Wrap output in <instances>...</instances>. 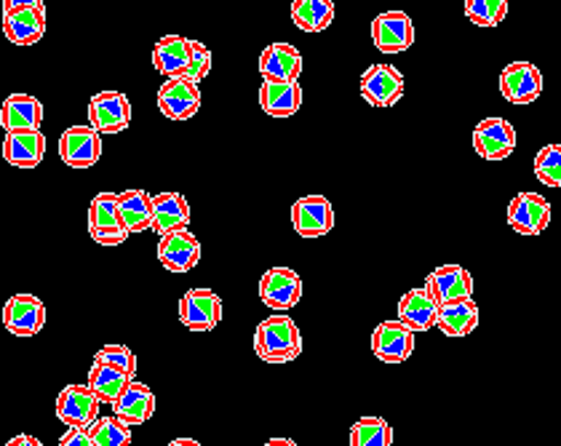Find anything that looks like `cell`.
I'll return each instance as SVG.
<instances>
[{
    "instance_id": "obj_1",
    "label": "cell",
    "mask_w": 561,
    "mask_h": 446,
    "mask_svg": "<svg viewBox=\"0 0 561 446\" xmlns=\"http://www.w3.org/2000/svg\"><path fill=\"white\" fill-rule=\"evenodd\" d=\"M254 353L265 364H289L300 358L302 334L297 323L284 313L267 316L254 329Z\"/></svg>"
},
{
    "instance_id": "obj_2",
    "label": "cell",
    "mask_w": 561,
    "mask_h": 446,
    "mask_svg": "<svg viewBox=\"0 0 561 446\" xmlns=\"http://www.w3.org/2000/svg\"><path fill=\"white\" fill-rule=\"evenodd\" d=\"M46 33L44 0H5L3 35L14 46H35Z\"/></svg>"
},
{
    "instance_id": "obj_3",
    "label": "cell",
    "mask_w": 561,
    "mask_h": 446,
    "mask_svg": "<svg viewBox=\"0 0 561 446\" xmlns=\"http://www.w3.org/2000/svg\"><path fill=\"white\" fill-rule=\"evenodd\" d=\"M89 236L100 247H121L124 241H129V233L121 222L118 193L94 195L89 206Z\"/></svg>"
},
{
    "instance_id": "obj_4",
    "label": "cell",
    "mask_w": 561,
    "mask_h": 446,
    "mask_svg": "<svg viewBox=\"0 0 561 446\" xmlns=\"http://www.w3.org/2000/svg\"><path fill=\"white\" fill-rule=\"evenodd\" d=\"M100 399L89 385H65L62 393L57 396V418L67 427H78V431H89L100 414Z\"/></svg>"
},
{
    "instance_id": "obj_5",
    "label": "cell",
    "mask_w": 561,
    "mask_h": 446,
    "mask_svg": "<svg viewBox=\"0 0 561 446\" xmlns=\"http://www.w3.org/2000/svg\"><path fill=\"white\" fill-rule=\"evenodd\" d=\"M3 327L14 338H35L46 327V305L35 295H14L3 305Z\"/></svg>"
},
{
    "instance_id": "obj_6",
    "label": "cell",
    "mask_w": 561,
    "mask_h": 446,
    "mask_svg": "<svg viewBox=\"0 0 561 446\" xmlns=\"http://www.w3.org/2000/svg\"><path fill=\"white\" fill-rule=\"evenodd\" d=\"M516 142V128L500 115L479 121V126L473 128V150L484 161H505L508 156H514Z\"/></svg>"
},
{
    "instance_id": "obj_7",
    "label": "cell",
    "mask_w": 561,
    "mask_h": 446,
    "mask_svg": "<svg viewBox=\"0 0 561 446\" xmlns=\"http://www.w3.org/2000/svg\"><path fill=\"white\" fill-rule=\"evenodd\" d=\"M59 158L70 169H91L102 158V134L94 126H70L59 137Z\"/></svg>"
},
{
    "instance_id": "obj_8",
    "label": "cell",
    "mask_w": 561,
    "mask_h": 446,
    "mask_svg": "<svg viewBox=\"0 0 561 446\" xmlns=\"http://www.w3.org/2000/svg\"><path fill=\"white\" fill-rule=\"evenodd\" d=\"M180 319L191 332H211L222 321V297L211 289H187L180 302Z\"/></svg>"
},
{
    "instance_id": "obj_9",
    "label": "cell",
    "mask_w": 561,
    "mask_h": 446,
    "mask_svg": "<svg viewBox=\"0 0 561 446\" xmlns=\"http://www.w3.org/2000/svg\"><path fill=\"white\" fill-rule=\"evenodd\" d=\"M260 299L271 310H291L302 299V278L291 267H267L260 278Z\"/></svg>"
},
{
    "instance_id": "obj_10",
    "label": "cell",
    "mask_w": 561,
    "mask_h": 446,
    "mask_svg": "<svg viewBox=\"0 0 561 446\" xmlns=\"http://www.w3.org/2000/svg\"><path fill=\"white\" fill-rule=\"evenodd\" d=\"M131 124V105L121 91H100L89 102V126L100 134H121Z\"/></svg>"
},
{
    "instance_id": "obj_11",
    "label": "cell",
    "mask_w": 561,
    "mask_h": 446,
    "mask_svg": "<svg viewBox=\"0 0 561 446\" xmlns=\"http://www.w3.org/2000/svg\"><path fill=\"white\" fill-rule=\"evenodd\" d=\"M158 107L169 121H191L201 110V83L191 78H167L158 89Z\"/></svg>"
},
{
    "instance_id": "obj_12",
    "label": "cell",
    "mask_w": 561,
    "mask_h": 446,
    "mask_svg": "<svg viewBox=\"0 0 561 446\" xmlns=\"http://www.w3.org/2000/svg\"><path fill=\"white\" fill-rule=\"evenodd\" d=\"M291 225L300 238H321L334 230V209L324 195H305L291 204Z\"/></svg>"
},
{
    "instance_id": "obj_13",
    "label": "cell",
    "mask_w": 561,
    "mask_h": 446,
    "mask_svg": "<svg viewBox=\"0 0 561 446\" xmlns=\"http://www.w3.org/2000/svg\"><path fill=\"white\" fill-rule=\"evenodd\" d=\"M371 43L382 54H401L412 48L414 22L407 11H386L371 22Z\"/></svg>"
},
{
    "instance_id": "obj_14",
    "label": "cell",
    "mask_w": 561,
    "mask_h": 446,
    "mask_svg": "<svg viewBox=\"0 0 561 446\" xmlns=\"http://www.w3.org/2000/svg\"><path fill=\"white\" fill-rule=\"evenodd\" d=\"M508 225L518 236H542L551 225V204L540 193H518L508 204Z\"/></svg>"
},
{
    "instance_id": "obj_15",
    "label": "cell",
    "mask_w": 561,
    "mask_h": 446,
    "mask_svg": "<svg viewBox=\"0 0 561 446\" xmlns=\"http://www.w3.org/2000/svg\"><path fill=\"white\" fill-rule=\"evenodd\" d=\"M362 96L371 107H393L404 96V76L393 65H371L362 76Z\"/></svg>"
},
{
    "instance_id": "obj_16",
    "label": "cell",
    "mask_w": 561,
    "mask_h": 446,
    "mask_svg": "<svg viewBox=\"0 0 561 446\" xmlns=\"http://www.w3.org/2000/svg\"><path fill=\"white\" fill-rule=\"evenodd\" d=\"M500 91L511 105H533L542 94V76L533 62H511L500 72Z\"/></svg>"
},
{
    "instance_id": "obj_17",
    "label": "cell",
    "mask_w": 561,
    "mask_h": 446,
    "mask_svg": "<svg viewBox=\"0 0 561 446\" xmlns=\"http://www.w3.org/2000/svg\"><path fill=\"white\" fill-rule=\"evenodd\" d=\"M371 353L382 364H404L414 353V332L399 319L382 321L371 332Z\"/></svg>"
},
{
    "instance_id": "obj_18",
    "label": "cell",
    "mask_w": 561,
    "mask_h": 446,
    "mask_svg": "<svg viewBox=\"0 0 561 446\" xmlns=\"http://www.w3.org/2000/svg\"><path fill=\"white\" fill-rule=\"evenodd\" d=\"M158 262L169 273H191L201 262V241L187 228L158 238Z\"/></svg>"
},
{
    "instance_id": "obj_19",
    "label": "cell",
    "mask_w": 561,
    "mask_h": 446,
    "mask_svg": "<svg viewBox=\"0 0 561 446\" xmlns=\"http://www.w3.org/2000/svg\"><path fill=\"white\" fill-rule=\"evenodd\" d=\"M260 76L271 83H297L302 72V54L291 43H271L260 54Z\"/></svg>"
},
{
    "instance_id": "obj_20",
    "label": "cell",
    "mask_w": 561,
    "mask_h": 446,
    "mask_svg": "<svg viewBox=\"0 0 561 446\" xmlns=\"http://www.w3.org/2000/svg\"><path fill=\"white\" fill-rule=\"evenodd\" d=\"M425 289L431 291L438 305L460 302V299H473V278L462 265H442L428 273Z\"/></svg>"
},
{
    "instance_id": "obj_21",
    "label": "cell",
    "mask_w": 561,
    "mask_h": 446,
    "mask_svg": "<svg viewBox=\"0 0 561 446\" xmlns=\"http://www.w3.org/2000/svg\"><path fill=\"white\" fill-rule=\"evenodd\" d=\"M44 124V105L33 94H11L0 105V128L5 134L16 131H41Z\"/></svg>"
},
{
    "instance_id": "obj_22",
    "label": "cell",
    "mask_w": 561,
    "mask_h": 446,
    "mask_svg": "<svg viewBox=\"0 0 561 446\" xmlns=\"http://www.w3.org/2000/svg\"><path fill=\"white\" fill-rule=\"evenodd\" d=\"M156 407H158V399L148 385L131 380L129 388L124 390V396H121V399L110 409H113V418L121 420L126 427H139L156 414Z\"/></svg>"
},
{
    "instance_id": "obj_23",
    "label": "cell",
    "mask_w": 561,
    "mask_h": 446,
    "mask_svg": "<svg viewBox=\"0 0 561 446\" xmlns=\"http://www.w3.org/2000/svg\"><path fill=\"white\" fill-rule=\"evenodd\" d=\"M438 308H442V305L433 299V295L425 286H414V289H410L399 299V321L404 323V327H410L414 334L428 332V329L436 327Z\"/></svg>"
},
{
    "instance_id": "obj_24",
    "label": "cell",
    "mask_w": 561,
    "mask_h": 446,
    "mask_svg": "<svg viewBox=\"0 0 561 446\" xmlns=\"http://www.w3.org/2000/svg\"><path fill=\"white\" fill-rule=\"evenodd\" d=\"M191 225V204L180 193L152 195V233L158 238L185 230Z\"/></svg>"
},
{
    "instance_id": "obj_25",
    "label": "cell",
    "mask_w": 561,
    "mask_h": 446,
    "mask_svg": "<svg viewBox=\"0 0 561 446\" xmlns=\"http://www.w3.org/2000/svg\"><path fill=\"white\" fill-rule=\"evenodd\" d=\"M46 156V137L41 131H16L5 134L3 158L16 169L41 167Z\"/></svg>"
},
{
    "instance_id": "obj_26",
    "label": "cell",
    "mask_w": 561,
    "mask_h": 446,
    "mask_svg": "<svg viewBox=\"0 0 561 446\" xmlns=\"http://www.w3.org/2000/svg\"><path fill=\"white\" fill-rule=\"evenodd\" d=\"M152 67L167 78L185 76L191 67V41L182 35H163L152 46Z\"/></svg>"
},
{
    "instance_id": "obj_27",
    "label": "cell",
    "mask_w": 561,
    "mask_h": 446,
    "mask_svg": "<svg viewBox=\"0 0 561 446\" xmlns=\"http://www.w3.org/2000/svg\"><path fill=\"white\" fill-rule=\"evenodd\" d=\"M260 107L271 118H291L302 107L300 83H271L262 81L260 85Z\"/></svg>"
},
{
    "instance_id": "obj_28",
    "label": "cell",
    "mask_w": 561,
    "mask_h": 446,
    "mask_svg": "<svg viewBox=\"0 0 561 446\" xmlns=\"http://www.w3.org/2000/svg\"><path fill=\"white\" fill-rule=\"evenodd\" d=\"M476 327H479V305L473 299H460L438 308L436 329L447 338H468Z\"/></svg>"
},
{
    "instance_id": "obj_29",
    "label": "cell",
    "mask_w": 561,
    "mask_h": 446,
    "mask_svg": "<svg viewBox=\"0 0 561 446\" xmlns=\"http://www.w3.org/2000/svg\"><path fill=\"white\" fill-rule=\"evenodd\" d=\"M118 211L126 233L137 236L152 230V195L145 191H124L118 193Z\"/></svg>"
},
{
    "instance_id": "obj_30",
    "label": "cell",
    "mask_w": 561,
    "mask_h": 446,
    "mask_svg": "<svg viewBox=\"0 0 561 446\" xmlns=\"http://www.w3.org/2000/svg\"><path fill=\"white\" fill-rule=\"evenodd\" d=\"M131 380H134V377L126 375V371L113 369V366L94 362V364H91V369H89V382L87 385L91 390H94V396L100 399V404L113 407L115 401L124 396V390L129 388Z\"/></svg>"
},
{
    "instance_id": "obj_31",
    "label": "cell",
    "mask_w": 561,
    "mask_h": 446,
    "mask_svg": "<svg viewBox=\"0 0 561 446\" xmlns=\"http://www.w3.org/2000/svg\"><path fill=\"white\" fill-rule=\"evenodd\" d=\"M291 22L302 33H324L329 24L334 22V3L332 0H295L291 3Z\"/></svg>"
},
{
    "instance_id": "obj_32",
    "label": "cell",
    "mask_w": 561,
    "mask_h": 446,
    "mask_svg": "<svg viewBox=\"0 0 561 446\" xmlns=\"http://www.w3.org/2000/svg\"><path fill=\"white\" fill-rule=\"evenodd\" d=\"M351 446H393V427L382 418H362L351 427Z\"/></svg>"
},
{
    "instance_id": "obj_33",
    "label": "cell",
    "mask_w": 561,
    "mask_h": 446,
    "mask_svg": "<svg viewBox=\"0 0 561 446\" xmlns=\"http://www.w3.org/2000/svg\"><path fill=\"white\" fill-rule=\"evenodd\" d=\"M466 16L479 27H497L508 16L505 0H466Z\"/></svg>"
},
{
    "instance_id": "obj_34",
    "label": "cell",
    "mask_w": 561,
    "mask_h": 446,
    "mask_svg": "<svg viewBox=\"0 0 561 446\" xmlns=\"http://www.w3.org/2000/svg\"><path fill=\"white\" fill-rule=\"evenodd\" d=\"M91 438L96 446H131V427H126L121 420L100 418L94 425L89 427Z\"/></svg>"
},
{
    "instance_id": "obj_35",
    "label": "cell",
    "mask_w": 561,
    "mask_h": 446,
    "mask_svg": "<svg viewBox=\"0 0 561 446\" xmlns=\"http://www.w3.org/2000/svg\"><path fill=\"white\" fill-rule=\"evenodd\" d=\"M535 176L546 187H561V145H546L535 156Z\"/></svg>"
},
{
    "instance_id": "obj_36",
    "label": "cell",
    "mask_w": 561,
    "mask_h": 446,
    "mask_svg": "<svg viewBox=\"0 0 561 446\" xmlns=\"http://www.w3.org/2000/svg\"><path fill=\"white\" fill-rule=\"evenodd\" d=\"M94 362L107 364V366H113V369L126 371L129 377H134V371H137V356H134L131 347H126V345L100 347V351H96V356H94Z\"/></svg>"
},
{
    "instance_id": "obj_37",
    "label": "cell",
    "mask_w": 561,
    "mask_h": 446,
    "mask_svg": "<svg viewBox=\"0 0 561 446\" xmlns=\"http://www.w3.org/2000/svg\"><path fill=\"white\" fill-rule=\"evenodd\" d=\"M211 72V52L201 41H191V67H187L185 78L201 83Z\"/></svg>"
},
{
    "instance_id": "obj_38",
    "label": "cell",
    "mask_w": 561,
    "mask_h": 446,
    "mask_svg": "<svg viewBox=\"0 0 561 446\" xmlns=\"http://www.w3.org/2000/svg\"><path fill=\"white\" fill-rule=\"evenodd\" d=\"M57 446H96L94 438H91L89 431H78V427H67V433H62Z\"/></svg>"
},
{
    "instance_id": "obj_39",
    "label": "cell",
    "mask_w": 561,
    "mask_h": 446,
    "mask_svg": "<svg viewBox=\"0 0 561 446\" xmlns=\"http://www.w3.org/2000/svg\"><path fill=\"white\" fill-rule=\"evenodd\" d=\"M5 446H44V444H41L35 436H30V433H20V436L9 438V444Z\"/></svg>"
},
{
    "instance_id": "obj_40",
    "label": "cell",
    "mask_w": 561,
    "mask_h": 446,
    "mask_svg": "<svg viewBox=\"0 0 561 446\" xmlns=\"http://www.w3.org/2000/svg\"><path fill=\"white\" fill-rule=\"evenodd\" d=\"M262 446H297V444L291 442V438H267Z\"/></svg>"
},
{
    "instance_id": "obj_41",
    "label": "cell",
    "mask_w": 561,
    "mask_h": 446,
    "mask_svg": "<svg viewBox=\"0 0 561 446\" xmlns=\"http://www.w3.org/2000/svg\"><path fill=\"white\" fill-rule=\"evenodd\" d=\"M167 446H201V442H195V438H174Z\"/></svg>"
}]
</instances>
